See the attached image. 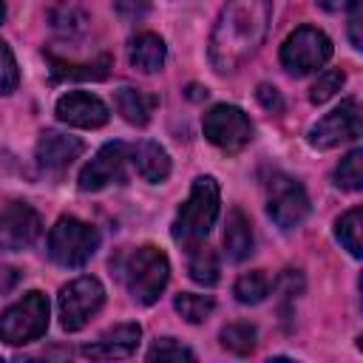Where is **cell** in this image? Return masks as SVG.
I'll use <instances>...</instances> for the list:
<instances>
[{"label":"cell","instance_id":"6","mask_svg":"<svg viewBox=\"0 0 363 363\" xmlns=\"http://www.w3.org/2000/svg\"><path fill=\"white\" fill-rule=\"evenodd\" d=\"M329 57H332V40L315 26L295 28L281 45V65L292 77H303L323 68Z\"/></svg>","mask_w":363,"mask_h":363},{"label":"cell","instance_id":"3","mask_svg":"<svg viewBox=\"0 0 363 363\" xmlns=\"http://www.w3.org/2000/svg\"><path fill=\"white\" fill-rule=\"evenodd\" d=\"M167 278H170V261L153 244L130 250L122 261V281L130 298L142 306H150L159 301L162 289L167 286Z\"/></svg>","mask_w":363,"mask_h":363},{"label":"cell","instance_id":"15","mask_svg":"<svg viewBox=\"0 0 363 363\" xmlns=\"http://www.w3.org/2000/svg\"><path fill=\"white\" fill-rule=\"evenodd\" d=\"M142 337V326L139 323H119L113 329H108L99 340L82 346V354L91 360H119V357H130L139 346Z\"/></svg>","mask_w":363,"mask_h":363},{"label":"cell","instance_id":"14","mask_svg":"<svg viewBox=\"0 0 363 363\" xmlns=\"http://www.w3.org/2000/svg\"><path fill=\"white\" fill-rule=\"evenodd\" d=\"M85 150V142L79 136L62 133V130H43L37 139V164L43 170H65L79 153Z\"/></svg>","mask_w":363,"mask_h":363},{"label":"cell","instance_id":"19","mask_svg":"<svg viewBox=\"0 0 363 363\" xmlns=\"http://www.w3.org/2000/svg\"><path fill=\"white\" fill-rule=\"evenodd\" d=\"M252 247H255V241H252V224H250V218H247L238 207H233V210L227 213L224 250H227V255H230L233 261H244V258L252 255Z\"/></svg>","mask_w":363,"mask_h":363},{"label":"cell","instance_id":"22","mask_svg":"<svg viewBox=\"0 0 363 363\" xmlns=\"http://www.w3.org/2000/svg\"><path fill=\"white\" fill-rule=\"evenodd\" d=\"M187 272L196 284L201 286H213L218 284L221 278V264H218V255L210 250V247H196L190 252V264H187Z\"/></svg>","mask_w":363,"mask_h":363},{"label":"cell","instance_id":"35","mask_svg":"<svg viewBox=\"0 0 363 363\" xmlns=\"http://www.w3.org/2000/svg\"><path fill=\"white\" fill-rule=\"evenodd\" d=\"M6 20V0H0V23Z\"/></svg>","mask_w":363,"mask_h":363},{"label":"cell","instance_id":"32","mask_svg":"<svg viewBox=\"0 0 363 363\" xmlns=\"http://www.w3.org/2000/svg\"><path fill=\"white\" fill-rule=\"evenodd\" d=\"M113 6L125 20H142L150 11V0H113Z\"/></svg>","mask_w":363,"mask_h":363},{"label":"cell","instance_id":"4","mask_svg":"<svg viewBox=\"0 0 363 363\" xmlns=\"http://www.w3.org/2000/svg\"><path fill=\"white\" fill-rule=\"evenodd\" d=\"M48 298L37 289L26 292L0 315V340L9 346H23L45 335L48 329Z\"/></svg>","mask_w":363,"mask_h":363},{"label":"cell","instance_id":"31","mask_svg":"<svg viewBox=\"0 0 363 363\" xmlns=\"http://www.w3.org/2000/svg\"><path fill=\"white\" fill-rule=\"evenodd\" d=\"M255 96H258V102H261L264 111H269V113H281L284 111V99H281V91L275 85L261 82L258 91H255Z\"/></svg>","mask_w":363,"mask_h":363},{"label":"cell","instance_id":"10","mask_svg":"<svg viewBox=\"0 0 363 363\" xmlns=\"http://www.w3.org/2000/svg\"><path fill=\"white\" fill-rule=\"evenodd\" d=\"M357 136H360V105H357V99H343L335 111L320 116L306 130V142L315 150H332L340 142H349V139H357Z\"/></svg>","mask_w":363,"mask_h":363},{"label":"cell","instance_id":"34","mask_svg":"<svg viewBox=\"0 0 363 363\" xmlns=\"http://www.w3.org/2000/svg\"><path fill=\"white\" fill-rule=\"evenodd\" d=\"M318 6L326 11H349V9L360 6V0H318Z\"/></svg>","mask_w":363,"mask_h":363},{"label":"cell","instance_id":"18","mask_svg":"<svg viewBox=\"0 0 363 363\" xmlns=\"http://www.w3.org/2000/svg\"><path fill=\"white\" fill-rule=\"evenodd\" d=\"M133 164H136L139 176L145 182H153V184H159V182H164L170 176V156H167V150L159 142H150V139L139 142L133 147Z\"/></svg>","mask_w":363,"mask_h":363},{"label":"cell","instance_id":"1","mask_svg":"<svg viewBox=\"0 0 363 363\" xmlns=\"http://www.w3.org/2000/svg\"><path fill=\"white\" fill-rule=\"evenodd\" d=\"M272 0H227L216 17L207 57L216 74L238 71L264 43L269 31Z\"/></svg>","mask_w":363,"mask_h":363},{"label":"cell","instance_id":"2","mask_svg":"<svg viewBox=\"0 0 363 363\" xmlns=\"http://www.w3.org/2000/svg\"><path fill=\"white\" fill-rule=\"evenodd\" d=\"M218 204H221L218 182L213 176H199L190 187V196L184 199V204L173 218V227H170L173 241L187 252L201 247L218 218Z\"/></svg>","mask_w":363,"mask_h":363},{"label":"cell","instance_id":"24","mask_svg":"<svg viewBox=\"0 0 363 363\" xmlns=\"http://www.w3.org/2000/svg\"><path fill=\"white\" fill-rule=\"evenodd\" d=\"M255 337H258L255 326H252V323H244V320L227 323V326L221 329V335H218L221 346H224L227 352H233V354H250V352L255 349Z\"/></svg>","mask_w":363,"mask_h":363},{"label":"cell","instance_id":"21","mask_svg":"<svg viewBox=\"0 0 363 363\" xmlns=\"http://www.w3.org/2000/svg\"><path fill=\"white\" fill-rule=\"evenodd\" d=\"M335 235L349 250L352 258H360L363 255V241H360V235H363V210L352 207L349 213H343L335 224Z\"/></svg>","mask_w":363,"mask_h":363},{"label":"cell","instance_id":"28","mask_svg":"<svg viewBox=\"0 0 363 363\" xmlns=\"http://www.w3.org/2000/svg\"><path fill=\"white\" fill-rule=\"evenodd\" d=\"M343 82H346V74H343V71H335V68L320 71V74H318V79H315V82H312V88H309V102L323 105L326 99H332V96L343 88Z\"/></svg>","mask_w":363,"mask_h":363},{"label":"cell","instance_id":"33","mask_svg":"<svg viewBox=\"0 0 363 363\" xmlns=\"http://www.w3.org/2000/svg\"><path fill=\"white\" fill-rule=\"evenodd\" d=\"M360 6L349 9V40H352V48H363V40H360Z\"/></svg>","mask_w":363,"mask_h":363},{"label":"cell","instance_id":"8","mask_svg":"<svg viewBox=\"0 0 363 363\" xmlns=\"http://www.w3.org/2000/svg\"><path fill=\"white\" fill-rule=\"evenodd\" d=\"M267 213L281 230L298 227L309 216V196L303 184L286 173H272L267 182Z\"/></svg>","mask_w":363,"mask_h":363},{"label":"cell","instance_id":"20","mask_svg":"<svg viewBox=\"0 0 363 363\" xmlns=\"http://www.w3.org/2000/svg\"><path fill=\"white\" fill-rule=\"evenodd\" d=\"M48 62H51L54 79H102V77L108 74L111 57L102 54V57L94 60V62H79V65H74V62H65V60H57V57L48 54Z\"/></svg>","mask_w":363,"mask_h":363},{"label":"cell","instance_id":"27","mask_svg":"<svg viewBox=\"0 0 363 363\" xmlns=\"http://www.w3.org/2000/svg\"><path fill=\"white\" fill-rule=\"evenodd\" d=\"M51 28L60 31V34L77 37V34H82L88 28V17L74 6H57L51 11Z\"/></svg>","mask_w":363,"mask_h":363},{"label":"cell","instance_id":"13","mask_svg":"<svg viewBox=\"0 0 363 363\" xmlns=\"http://www.w3.org/2000/svg\"><path fill=\"white\" fill-rule=\"evenodd\" d=\"M54 111H57L60 122L74 125V128H88V130L102 128L108 122V116H111L108 105L99 96L88 94V91H68V94H62L57 99Z\"/></svg>","mask_w":363,"mask_h":363},{"label":"cell","instance_id":"25","mask_svg":"<svg viewBox=\"0 0 363 363\" xmlns=\"http://www.w3.org/2000/svg\"><path fill=\"white\" fill-rule=\"evenodd\" d=\"M335 184L340 190H360L363 187V150L354 147L349 150L340 164L335 167Z\"/></svg>","mask_w":363,"mask_h":363},{"label":"cell","instance_id":"12","mask_svg":"<svg viewBox=\"0 0 363 363\" xmlns=\"http://www.w3.org/2000/svg\"><path fill=\"white\" fill-rule=\"evenodd\" d=\"M43 233L40 213L26 201H11L0 210V250L20 252L28 250Z\"/></svg>","mask_w":363,"mask_h":363},{"label":"cell","instance_id":"9","mask_svg":"<svg viewBox=\"0 0 363 363\" xmlns=\"http://www.w3.org/2000/svg\"><path fill=\"white\" fill-rule=\"evenodd\" d=\"M204 136L224 153H238L252 139V122L235 105H213L201 119Z\"/></svg>","mask_w":363,"mask_h":363},{"label":"cell","instance_id":"11","mask_svg":"<svg viewBox=\"0 0 363 363\" xmlns=\"http://www.w3.org/2000/svg\"><path fill=\"white\" fill-rule=\"evenodd\" d=\"M128 159H130V147L125 142H108L102 145L94 159L79 170V190L82 193H94V190H102L108 184H116L125 179V167H128Z\"/></svg>","mask_w":363,"mask_h":363},{"label":"cell","instance_id":"5","mask_svg":"<svg viewBox=\"0 0 363 363\" xmlns=\"http://www.w3.org/2000/svg\"><path fill=\"white\" fill-rule=\"evenodd\" d=\"M99 247V233L88 221L62 216L48 233V255L60 267H82Z\"/></svg>","mask_w":363,"mask_h":363},{"label":"cell","instance_id":"16","mask_svg":"<svg viewBox=\"0 0 363 363\" xmlns=\"http://www.w3.org/2000/svg\"><path fill=\"white\" fill-rule=\"evenodd\" d=\"M164 57H167V45H164V40H162L159 34H153V31H142V34H136V37L128 40V60H130V65H133L136 71H142V74H156V71H162Z\"/></svg>","mask_w":363,"mask_h":363},{"label":"cell","instance_id":"29","mask_svg":"<svg viewBox=\"0 0 363 363\" xmlns=\"http://www.w3.org/2000/svg\"><path fill=\"white\" fill-rule=\"evenodd\" d=\"M147 360H159V363H164V360H196V354L187 346L176 343L173 337H159L147 349Z\"/></svg>","mask_w":363,"mask_h":363},{"label":"cell","instance_id":"23","mask_svg":"<svg viewBox=\"0 0 363 363\" xmlns=\"http://www.w3.org/2000/svg\"><path fill=\"white\" fill-rule=\"evenodd\" d=\"M269 286H272V284H269L267 272H264V269H252V272H244V275L235 281L233 295H235L238 303L255 306V303H261V301L269 295Z\"/></svg>","mask_w":363,"mask_h":363},{"label":"cell","instance_id":"17","mask_svg":"<svg viewBox=\"0 0 363 363\" xmlns=\"http://www.w3.org/2000/svg\"><path fill=\"white\" fill-rule=\"evenodd\" d=\"M113 102H116V111L122 113V119L130 122V125H136V128H145L150 122L156 105H159V99L153 94L142 91V88H128V85L116 91Z\"/></svg>","mask_w":363,"mask_h":363},{"label":"cell","instance_id":"26","mask_svg":"<svg viewBox=\"0 0 363 363\" xmlns=\"http://www.w3.org/2000/svg\"><path fill=\"white\" fill-rule=\"evenodd\" d=\"M173 306H176V312L187 320V323H201L210 312H213V306H216V301L210 298V295H196V292H179L176 295V301H173Z\"/></svg>","mask_w":363,"mask_h":363},{"label":"cell","instance_id":"7","mask_svg":"<svg viewBox=\"0 0 363 363\" xmlns=\"http://www.w3.org/2000/svg\"><path fill=\"white\" fill-rule=\"evenodd\" d=\"M60 326L65 332H79L105 303V286L94 275L74 278L60 289Z\"/></svg>","mask_w":363,"mask_h":363},{"label":"cell","instance_id":"30","mask_svg":"<svg viewBox=\"0 0 363 363\" xmlns=\"http://www.w3.org/2000/svg\"><path fill=\"white\" fill-rule=\"evenodd\" d=\"M20 82V71H17V60L11 54V48L0 40V96L11 94Z\"/></svg>","mask_w":363,"mask_h":363}]
</instances>
